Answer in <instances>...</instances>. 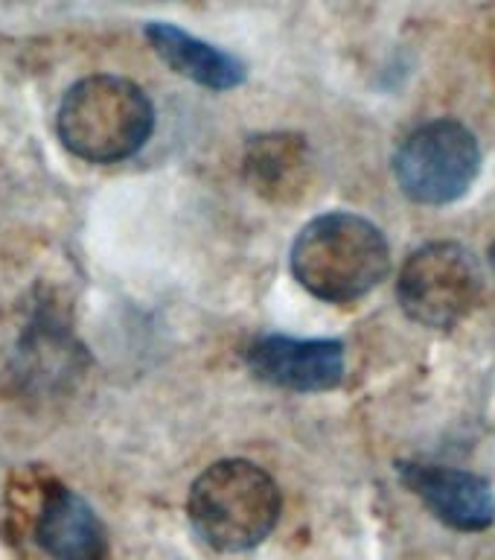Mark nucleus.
Wrapping results in <instances>:
<instances>
[{"mask_svg": "<svg viewBox=\"0 0 495 560\" xmlns=\"http://www.w3.org/2000/svg\"><path fill=\"white\" fill-rule=\"evenodd\" d=\"M283 497L278 481L260 464L225 458L210 464L192 481L187 516L192 532L216 551H248L260 546L280 520Z\"/></svg>", "mask_w": 495, "mask_h": 560, "instance_id": "3", "label": "nucleus"}, {"mask_svg": "<svg viewBox=\"0 0 495 560\" xmlns=\"http://www.w3.org/2000/svg\"><path fill=\"white\" fill-rule=\"evenodd\" d=\"M490 269H493V278H495V240L490 245Z\"/></svg>", "mask_w": 495, "mask_h": 560, "instance_id": "11", "label": "nucleus"}, {"mask_svg": "<svg viewBox=\"0 0 495 560\" xmlns=\"http://www.w3.org/2000/svg\"><path fill=\"white\" fill-rule=\"evenodd\" d=\"M479 173V138L463 122L449 117L414 129L393 152V175L400 190L428 208H444L463 199Z\"/></svg>", "mask_w": 495, "mask_h": 560, "instance_id": "4", "label": "nucleus"}, {"mask_svg": "<svg viewBox=\"0 0 495 560\" xmlns=\"http://www.w3.org/2000/svg\"><path fill=\"white\" fill-rule=\"evenodd\" d=\"M292 275L327 304H356L391 271V245L370 219L332 210L306 222L292 245Z\"/></svg>", "mask_w": 495, "mask_h": 560, "instance_id": "1", "label": "nucleus"}, {"mask_svg": "<svg viewBox=\"0 0 495 560\" xmlns=\"http://www.w3.org/2000/svg\"><path fill=\"white\" fill-rule=\"evenodd\" d=\"M245 362L257 380L297 394L332 392L347 371L339 339H292L278 332L254 341Z\"/></svg>", "mask_w": 495, "mask_h": 560, "instance_id": "6", "label": "nucleus"}, {"mask_svg": "<svg viewBox=\"0 0 495 560\" xmlns=\"http://www.w3.org/2000/svg\"><path fill=\"white\" fill-rule=\"evenodd\" d=\"M146 38L164 65L208 91H234L248 79L243 59H236L234 52L222 50L216 44L201 42L199 35L187 33L181 26L152 21L146 24Z\"/></svg>", "mask_w": 495, "mask_h": 560, "instance_id": "10", "label": "nucleus"}, {"mask_svg": "<svg viewBox=\"0 0 495 560\" xmlns=\"http://www.w3.org/2000/svg\"><path fill=\"white\" fill-rule=\"evenodd\" d=\"M243 175L251 190L271 205H292L309 184V143L295 131H269L248 140Z\"/></svg>", "mask_w": 495, "mask_h": 560, "instance_id": "8", "label": "nucleus"}, {"mask_svg": "<svg viewBox=\"0 0 495 560\" xmlns=\"http://www.w3.org/2000/svg\"><path fill=\"white\" fill-rule=\"evenodd\" d=\"M484 275L475 254L461 243H428L402 262L397 301L420 327L452 330L475 310Z\"/></svg>", "mask_w": 495, "mask_h": 560, "instance_id": "5", "label": "nucleus"}, {"mask_svg": "<svg viewBox=\"0 0 495 560\" xmlns=\"http://www.w3.org/2000/svg\"><path fill=\"white\" fill-rule=\"evenodd\" d=\"M35 540L56 560H105L108 555V534L99 516L68 488H52L44 497Z\"/></svg>", "mask_w": 495, "mask_h": 560, "instance_id": "9", "label": "nucleus"}, {"mask_svg": "<svg viewBox=\"0 0 495 560\" xmlns=\"http://www.w3.org/2000/svg\"><path fill=\"white\" fill-rule=\"evenodd\" d=\"M59 140L87 164H117L138 155L155 129V105L131 79H79L59 105Z\"/></svg>", "mask_w": 495, "mask_h": 560, "instance_id": "2", "label": "nucleus"}, {"mask_svg": "<svg viewBox=\"0 0 495 560\" xmlns=\"http://www.w3.org/2000/svg\"><path fill=\"white\" fill-rule=\"evenodd\" d=\"M402 485L455 532H484L495 523V490L484 476L444 464L400 462Z\"/></svg>", "mask_w": 495, "mask_h": 560, "instance_id": "7", "label": "nucleus"}]
</instances>
